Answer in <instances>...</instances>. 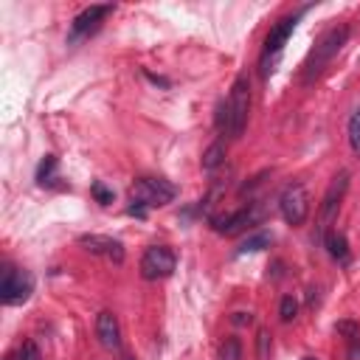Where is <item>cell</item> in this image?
<instances>
[{"label": "cell", "mask_w": 360, "mask_h": 360, "mask_svg": "<svg viewBox=\"0 0 360 360\" xmlns=\"http://www.w3.org/2000/svg\"><path fill=\"white\" fill-rule=\"evenodd\" d=\"M248 115H250V84H248V76H236L225 104L219 107L217 124L228 138H239L248 127Z\"/></svg>", "instance_id": "6da1fadb"}, {"label": "cell", "mask_w": 360, "mask_h": 360, "mask_svg": "<svg viewBox=\"0 0 360 360\" xmlns=\"http://www.w3.org/2000/svg\"><path fill=\"white\" fill-rule=\"evenodd\" d=\"M346 37H349V28L346 25H338V28H329L318 42H315V48L309 51V56L304 59V68H301V79L309 84L312 79H318L323 70H326V65L338 56V51L346 45Z\"/></svg>", "instance_id": "7a4b0ae2"}, {"label": "cell", "mask_w": 360, "mask_h": 360, "mask_svg": "<svg viewBox=\"0 0 360 360\" xmlns=\"http://www.w3.org/2000/svg\"><path fill=\"white\" fill-rule=\"evenodd\" d=\"M177 194V188L163 180V177H138L129 188V200L143 205V208H152V205H166L172 202Z\"/></svg>", "instance_id": "3957f363"}, {"label": "cell", "mask_w": 360, "mask_h": 360, "mask_svg": "<svg viewBox=\"0 0 360 360\" xmlns=\"http://www.w3.org/2000/svg\"><path fill=\"white\" fill-rule=\"evenodd\" d=\"M174 264H177V259H174L172 248H166V245H152V248H146L143 256H141V276H143L146 281H158V278L172 276V273H174Z\"/></svg>", "instance_id": "277c9868"}, {"label": "cell", "mask_w": 360, "mask_h": 360, "mask_svg": "<svg viewBox=\"0 0 360 360\" xmlns=\"http://www.w3.org/2000/svg\"><path fill=\"white\" fill-rule=\"evenodd\" d=\"M278 211L284 217L287 225H301L309 214V197H307V188L301 183H290L284 186L281 197H278Z\"/></svg>", "instance_id": "5b68a950"}, {"label": "cell", "mask_w": 360, "mask_h": 360, "mask_svg": "<svg viewBox=\"0 0 360 360\" xmlns=\"http://www.w3.org/2000/svg\"><path fill=\"white\" fill-rule=\"evenodd\" d=\"M295 22H298V14H292V17H284V20H278L276 22V28L267 34V39H264V51H262V76H270L273 73V59L281 53V48H284V42L290 39V34L295 31Z\"/></svg>", "instance_id": "8992f818"}, {"label": "cell", "mask_w": 360, "mask_h": 360, "mask_svg": "<svg viewBox=\"0 0 360 360\" xmlns=\"http://www.w3.org/2000/svg\"><path fill=\"white\" fill-rule=\"evenodd\" d=\"M34 290V278L25 270H14L6 267L3 270V281H0V301L3 304H22Z\"/></svg>", "instance_id": "52a82bcc"}, {"label": "cell", "mask_w": 360, "mask_h": 360, "mask_svg": "<svg viewBox=\"0 0 360 360\" xmlns=\"http://www.w3.org/2000/svg\"><path fill=\"white\" fill-rule=\"evenodd\" d=\"M346 188H349V172H338V174L332 177V183H329V188H326V194H323V202H321V211H318L321 233H326V228L332 225V219H335V214H338V208H340V200H343Z\"/></svg>", "instance_id": "ba28073f"}, {"label": "cell", "mask_w": 360, "mask_h": 360, "mask_svg": "<svg viewBox=\"0 0 360 360\" xmlns=\"http://www.w3.org/2000/svg\"><path fill=\"white\" fill-rule=\"evenodd\" d=\"M79 245H82L87 253L104 256V259H110V262H115V264H121V262H124V245H121L118 239H112V236L84 233V236H79Z\"/></svg>", "instance_id": "9c48e42d"}, {"label": "cell", "mask_w": 360, "mask_h": 360, "mask_svg": "<svg viewBox=\"0 0 360 360\" xmlns=\"http://www.w3.org/2000/svg\"><path fill=\"white\" fill-rule=\"evenodd\" d=\"M110 11H112V6H90V8H84V11L73 20V25H70V39H79V37L93 34Z\"/></svg>", "instance_id": "30bf717a"}, {"label": "cell", "mask_w": 360, "mask_h": 360, "mask_svg": "<svg viewBox=\"0 0 360 360\" xmlns=\"http://www.w3.org/2000/svg\"><path fill=\"white\" fill-rule=\"evenodd\" d=\"M96 338L110 352H115L121 346V326H118V318L110 309L98 312V318H96Z\"/></svg>", "instance_id": "8fae6325"}, {"label": "cell", "mask_w": 360, "mask_h": 360, "mask_svg": "<svg viewBox=\"0 0 360 360\" xmlns=\"http://www.w3.org/2000/svg\"><path fill=\"white\" fill-rule=\"evenodd\" d=\"M259 219V205L256 202H250L248 208H242V211H236V214H228V217H222V219H214V228L219 231V233H239L242 228H248V225H253Z\"/></svg>", "instance_id": "7c38bea8"}, {"label": "cell", "mask_w": 360, "mask_h": 360, "mask_svg": "<svg viewBox=\"0 0 360 360\" xmlns=\"http://www.w3.org/2000/svg\"><path fill=\"white\" fill-rule=\"evenodd\" d=\"M323 242H326V250H329L332 259H338V262H346L349 259V245H346V236L343 233L329 231V233H323Z\"/></svg>", "instance_id": "4fadbf2b"}, {"label": "cell", "mask_w": 360, "mask_h": 360, "mask_svg": "<svg viewBox=\"0 0 360 360\" xmlns=\"http://www.w3.org/2000/svg\"><path fill=\"white\" fill-rule=\"evenodd\" d=\"M262 248H270V233L267 231H259L253 236H248L242 245H239V253H256Z\"/></svg>", "instance_id": "5bb4252c"}, {"label": "cell", "mask_w": 360, "mask_h": 360, "mask_svg": "<svg viewBox=\"0 0 360 360\" xmlns=\"http://www.w3.org/2000/svg\"><path fill=\"white\" fill-rule=\"evenodd\" d=\"M222 158H225V146H222V143H211V146L205 149V155H202V169H205V172H214V169L222 163Z\"/></svg>", "instance_id": "9a60e30c"}, {"label": "cell", "mask_w": 360, "mask_h": 360, "mask_svg": "<svg viewBox=\"0 0 360 360\" xmlns=\"http://www.w3.org/2000/svg\"><path fill=\"white\" fill-rule=\"evenodd\" d=\"M219 360H242V343H239V338H225L222 340Z\"/></svg>", "instance_id": "2e32d148"}, {"label": "cell", "mask_w": 360, "mask_h": 360, "mask_svg": "<svg viewBox=\"0 0 360 360\" xmlns=\"http://www.w3.org/2000/svg\"><path fill=\"white\" fill-rule=\"evenodd\" d=\"M349 146H352V152L360 155V110H354L349 118Z\"/></svg>", "instance_id": "e0dca14e"}, {"label": "cell", "mask_w": 360, "mask_h": 360, "mask_svg": "<svg viewBox=\"0 0 360 360\" xmlns=\"http://www.w3.org/2000/svg\"><path fill=\"white\" fill-rule=\"evenodd\" d=\"M53 169H56V158L53 155H45V160L39 163V169H37V183H51L53 180Z\"/></svg>", "instance_id": "ac0fdd59"}, {"label": "cell", "mask_w": 360, "mask_h": 360, "mask_svg": "<svg viewBox=\"0 0 360 360\" xmlns=\"http://www.w3.org/2000/svg\"><path fill=\"white\" fill-rule=\"evenodd\" d=\"M295 312H298V304H295V298H292V295L281 298V307H278V315H281V321H284V323H287V321H292V318H295Z\"/></svg>", "instance_id": "d6986e66"}, {"label": "cell", "mask_w": 360, "mask_h": 360, "mask_svg": "<svg viewBox=\"0 0 360 360\" xmlns=\"http://www.w3.org/2000/svg\"><path fill=\"white\" fill-rule=\"evenodd\" d=\"M90 191H93V197H96L101 205H110V202H112V191H110V188H104V183H93V186H90Z\"/></svg>", "instance_id": "ffe728a7"}, {"label": "cell", "mask_w": 360, "mask_h": 360, "mask_svg": "<svg viewBox=\"0 0 360 360\" xmlns=\"http://www.w3.org/2000/svg\"><path fill=\"white\" fill-rule=\"evenodd\" d=\"M20 360H39V349H37V343L25 340V343L20 346Z\"/></svg>", "instance_id": "44dd1931"}, {"label": "cell", "mask_w": 360, "mask_h": 360, "mask_svg": "<svg viewBox=\"0 0 360 360\" xmlns=\"http://www.w3.org/2000/svg\"><path fill=\"white\" fill-rule=\"evenodd\" d=\"M233 323H250V312H236L233 315Z\"/></svg>", "instance_id": "7402d4cb"}]
</instances>
